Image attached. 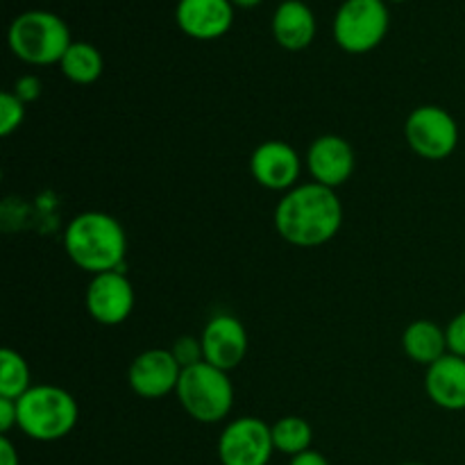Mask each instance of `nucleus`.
Masks as SVG:
<instances>
[{"label": "nucleus", "instance_id": "nucleus-16", "mask_svg": "<svg viewBox=\"0 0 465 465\" xmlns=\"http://www.w3.org/2000/svg\"><path fill=\"white\" fill-rule=\"evenodd\" d=\"M425 393L436 407L445 411L465 409V359L445 354L425 372Z\"/></svg>", "mask_w": 465, "mask_h": 465}, {"label": "nucleus", "instance_id": "nucleus-22", "mask_svg": "<svg viewBox=\"0 0 465 465\" xmlns=\"http://www.w3.org/2000/svg\"><path fill=\"white\" fill-rule=\"evenodd\" d=\"M171 352H173V357H175V361L182 366V371H184V368L195 366V363L204 361L203 341L195 339V336H180V339L173 343Z\"/></svg>", "mask_w": 465, "mask_h": 465}, {"label": "nucleus", "instance_id": "nucleus-12", "mask_svg": "<svg viewBox=\"0 0 465 465\" xmlns=\"http://www.w3.org/2000/svg\"><path fill=\"white\" fill-rule=\"evenodd\" d=\"M307 171L312 182L327 186V189H339L352 177L357 166V154H354L350 141L339 134H322L312 141L307 150Z\"/></svg>", "mask_w": 465, "mask_h": 465}, {"label": "nucleus", "instance_id": "nucleus-7", "mask_svg": "<svg viewBox=\"0 0 465 465\" xmlns=\"http://www.w3.org/2000/svg\"><path fill=\"white\" fill-rule=\"evenodd\" d=\"M407 143L427 162H443L457 150L459 125L452 114L436 104H422L404 123Z\"/></svg>", "mask_w": 465, "mask_h": 465}, {"label": "nucleus", "instance_id": "nucleus-21", "mask_svg": "<svg viewBox=\"0 0 465 465\" xmlns=\"http://www.w3.org/2000/svg\"><path fill=\"white\" fill-rule=\"evenodd\" d=\"M27 104L14 91L0 94V136H9L25 121Z\"/></svg>", "mask_w": 465, "mask_h": 465}, {"label": "nucleus", "instance_id": "nucleus-9", "mask_svg": "<svg viewBox=\"0 0 465 465\" xmlns=\"http://www.w3.org/2000/svg\"><path fill=\"white\" fill-rule=\"evenodd\" d=\"M134 286L123 271L100 272L91 277L84 293V307L95 322L116 327L134 312Z\"/></svg>", "mask_w": 465, "mask_h": 465}, {"label": "nucleus", "instance_id": "nucleus-28", "mask_svg": "<svg viewBox=\"0 0 465 465\" xmlns=\"http://www.w3.org/2000/svg\"><path fill=\"white\" fill-rule=\"evenodd\" d=\"M262 3L263 0H232V5H234V7H241V9H252Z\"/></svg>", "mask_w": 465, "mask_h": 465}, {"label": "nucleus", "instance_id": "nucleus-13", "mask_svg": "<svg viewBox=\"0 0 465 465\" xmlns=\"http://www.w3.org/2000/svg\"><path fill=\"white\" fill-rule=\"evenodd\" d=\"M200 341H203L204 361L225 372L239 368L248 354V331L243 322L230 313L213 316L204 325Z\"/></svg>", "mask_w": 465, "mask_h": 465}, {"label": "nucleus", "instance_id": "nucleus-2", "mask_svg": "<svg viewBox=\"0 0 465 465\" xmlns=\"http://www.w3.org/2000/svg\"><path fill=\"white\" fill-rule=\"evenodd\" d=\"M64 252L91 277L112 271L125 272L127 234L109 213L82 212L64 230Z\"/></svg>", "mask_w": 465, "mask_h": 465}, {"label": "nucleus", "instance_id": "nucleus-17", "mask_svg": "<svg viewBox=\"0 0 465 465\" xmlns=\"http://www.w3.org/2000/svg\"><path fill=\"white\" fill-rule=\"evenodd\" d=\"M402 350L413 363L430 368L448 354V336L434 321H413L402 334Z\"/></svg>", "mask_w": 465, "mask_h": 465}, {"label": "nucleus", "instance_id": "nucleus-24", "mask_svg": "<svg viewBox=\"0 0 465 465\" xmlns=\"http://www.w3.org/2000/svg\"><path fill=\"white\" fill-rule=\"evenodd\" d=\"M12 91L23 100V103L30 104V103H35V100H39L41 91H44V84H41L39 77L32 75V73H27V75H21L16 82H14Z\"/></svg>", "mask_w": 465, "mask_h": 465}, {"label": "nucleus", "instance_id": "nucleus-30", "mask_svg": "<svg viewBox=\"0 0 465 465\" xmlns=\"http://www.w3.org/2000/svg\"><path fill=\"white\" fill-rule=\"evenodd\" d=\"M386 3H407V0H386Z\"/></svg>", "mask_w": 465, "mask_h": 465}, {"label": "nucleus", "instance_id": "nucleus-4", "mask_svg": "<svg viewBox=\"0 0 465 465\" xmlns=\"http://www.w3.org/2000/svg\"><path fill=\"white\" fill-rule=\"evenodd\" d=\"M7 44L14 57L21 62L30 66H50L62 62L73 36L66 21L54 12L27 9L9 23Z\"/></svg>", "mask_w": 465, "mask_h": 465}, {"label": "nucleus", "instance_id": "nucleus-10", "mask_svg": "<svg viewBox=\"0 0 465 465\" xmlns=\"http://www.w3.org/2000/svg\"><path fill=\"white\" fill-rule=\"evenodd\" d=\"M182 366L175 361L171 350L153 348L134 357L127 368V384L139 398L162 400L175 393Z\"/></svg>", "mask_w": 465, "mask_h": 465}, {"label": "nucleus", "instance_id": "nucleus-27", "mask_svg": "<svg viewBox=\"0 0 465 465\" xmlns=\"http://www.w3.org/2000/svg\"><path fill=\"white\" fill-rule=\"evenodd\" d=\"M0 465H21L16 448H14V443L7 439V436L0 439Z\"/></svg>", "mask_w": 465, "mask_h": 465}, {"label": "nucleus", "instance_id": "nucleus-6", "mask_svg": "<svg viewBox=\"0 0 465 465\" xmlns=\"http://www.w3.org/2000/svg\"><path fill=\"white\" fill-rule=\"evenodd\" d=\"M389 25L391 12L386 0H343L334 14L331 35L341 50L363 54L386 39Z\"/></svg>", "mask_w": 465, "mask_h": 465}, {"label": "nucleus", "instance_id": "nucleus-5", "mask_svg": "<svg viewBox=\"0 0 465 465\" xmlns=\"http://www.w3.org/2000/svg\"><path fill=\"white\" fill-rule=\"evenodd\" d=\"M175 398L186 416L203 425H216L232 413L234 384L230 375L207 361L184 368L177 381Z\"/></svg>", "mask_w": 465, "mask_h": 465}, {"label": "nucleus", "instance_id": "nucleus-25", "mask_svg": "<svg viewBox=\"0 0 465 465\" xmlns=\"http://www.w3.org/2000/svg\"><path fill=\"white\" fill-rule=\"evenodd\" d=\"M14 427H18L16 400L0 398V431H3V436H7Z\"/></svg>", "mask_w": 465, "mask_h": 465}, {"label": "nucleus", "instance_id": "nucleus-18", "mask_svg": "<svg viewBox=\"0 0 465 465\" xmlns=\"http://www.w3.org/2000/svg\"><path fill=\"white\" fill-rule=\"evenodd\" d=\"M59 68H62V75L73 84H94L103 75L104 59L89 41H73L59 62Z\"/></svg>", "mask_w": 465, "mask_h": 465}, {"label": "nucleus", "instance_id": "nucleus-3", "mask_svg": "<svg viewBox=\"0 0 465 465\" xmlns=\"http://www.w3.org/2000/svg\"><path fill=\"white\" fill-rule=\"evenodd\" d=\"M18 430L36 443H54L71 434L80 420L75 398L62 386L36 384L16 400Z\"/></svg>", "mask_w": 465, "mask_h": 465}, {"label": "nucleus", "instance_id": "nucleus-23", "mask_svg": "<svg viewBox=\"0 0 465 465\" xmlns=\"http://www.w3.org/2000/svg\"><path fill=\"white\" fill-rule=\"evenodd\" d=\"M445 336H448V352L465 359V309L448 322Z\"/></svg>", "mask_w": 465, "mask_h": 465}, {"label": "nucleus", "instance_id": "nucleus-1", "mask_svg": "<svg viewBox=\"0 0 465 465\" xmlns=\"http://www.w3.org/2000/svg\"><path fill=\"white\" fill-rule=\"evenodd\" d=\"M275 230L295 248H318L339 234L343 204L334 189L307 182L286 191L275 207Z\"/></svg>", "mask_w": 465, "mask_h": 465}, {"label": "nucleus", "instance_id": "nucleus-20", "mask_svg": "<svg viewBox=\"0 0 465 465\" xmlns=\"http://www.w3.org/2000/svg\"><path fill=\"white\" fill-rule=\"evenodd\" d=\"M30 366L25 357L12 348H3L0 352V398L18 400L32 389Z\"/></svg>", "mask_w": 465, "mask_h": 465}, {"label": "nucleus", "instance_id": "nucleus-15", "mask_svg": "<svg viewBox=\"0 0 465 465\" xmlns=\"http://www.w3.org/2000/svg\"><path fill=\"white\" fill-rule=\"evenodd\" d=\"M271 30L282 48L300 53L316 39V14L304 0H280L275 14H272Z\"/></svg>", "mask_w": 465, "mask_h": 465}, {"label": "nucleus", "instance_id": "nucleus-29", "mask_svg": "<svg viewBox=\"0 0 465 465\" xmlns=\"http://www.w3.org/2000/svg\"><path fill=\"white\" fill-rule=\"evenodd\" d=\"M398 465H430V463H418V461H407V463H398Z\"/></svg>", "mask_w": 465, "mask_h": 465}, {"label": "nucleus", "instance_id": "nucleus-14", "mask_svg": "<svg viewBox=\"0 0 465 465\" xmlns=\"http://www.w3.org/2000/svg\"><path fill=\"white\" fill-rule=\"evenodd\" d=\"M234 9L232 0H177L175 23L191 39L213 41L232 30Z\"/></svg>", "mask_w": 465, "mask_h": 465}, {"label": "nucleus", "instance_id": "nucleus-26", "mask_svg": "<svg viewBox=\"0 0 465 465\" xmlns=\"http://www.w3.org/2000/svg\"><path fill=\"white\" fill-rule=\"evenodd\" d=\"M289 465H330V461H327L325 454H321L318 450H307V452L291 457Z\"/></svg>", "mask_w": 465, "mask_h": 465}, {"label": "nucleus", "instance_id": "nucleus-11", "mask_svg": "<svg viewBox=\"0 0 465 465\" xmlns=\"http://www.w3.org/2000/svg\"><path fill=\"white\" fill-rule=\"evenodd\" d=\"M250 173L263 189L286 193L298 186L302 159H300L298 150L291 148V143L286 141H263L250 154Z\"/></svg>", "mask_w": 465, "mask_h": 465}, {"label": "nucleus", "instance_id": "nucleus-8", "mask_svg": "<svg viewBox=\"0 0 465 465\" xmlns=\"http://www.w3.org/2000/svg\"><path fill=\"white\" fill-rule=\"evenodd\" d=\"M216 452L223 465H268L275 452L271 425L254 416L234 418L218 436Z\"/></svg>", "mask_w": 465, "mask_h": 465}, {"label": "nucleus", "instance_id": "nucleus-19", "mask_svg": "<svg viewBox=\"0 0 465 465\" xmlns=\"http://www.w3.org/2000/svg\"><path fill=\"white\" fill-rule=\"evenodd\" d=\"M271 430L275 452L286 454V457H295V454H302L307 450H312L313 430L309 425V420H304V418L284 416Z\"/></svg>", "mask_w": 465, "mask_h": 465}]
</instances>
